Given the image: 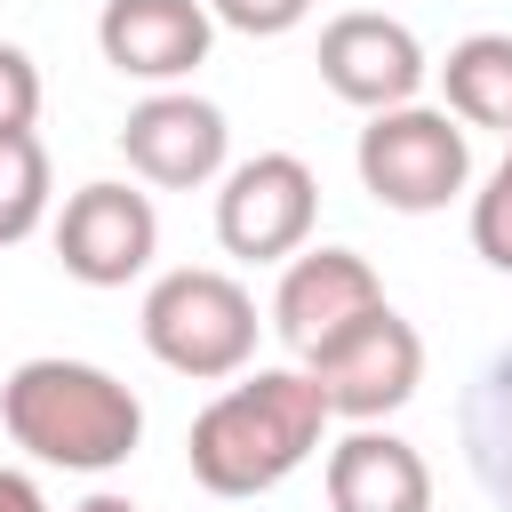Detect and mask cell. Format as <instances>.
Returning <instances> with one entry per match:
<instances>
[{
  "instance_id": "1",
  "label": "cell",
  "mask_w": 512,
  "mask_h": 512,
  "mask_svg": "<svg viewBox=\"0 0 512 512\" xmlns=\"http://www.w3.org/2000/svg\"><path fill=\"white\" fill-rule=\"evenodd\" d=\"M328 440V400L304 368H248L240 384H224L192 432H184V464L208 496H264L288 472H304Z\"/></svg>"
},
{
  "instance_id": "2",
  "label": "cell",
  "mask_w": 512,
  "mask_h": 512,
  "mask_svg": "<svg viewBox=\"0 0 512 512\" xmlns=\"http://www.w3.org/2000/svg\"><path fill=\"white\" fill-rule=\"evenodd\" d=\"M0 424L32 464H64V472H112L136 456L144 440V400L96 368V360H24L0 384Z\"/></svg>"
},
{
  "instance_id": "3",
  "label": "cell",
  "mask_w": 512,
  "mask_h": 512,
  "mask_svg": "<svg viewBox=\"0 0 512 512\" xmlns=\"http://www.w3.org/2000/svg\"><path fill=\"white\" fill-rule=\"evenodd\" d=\"M144 352L192 384H216V376H248L256 360V296L232 280V272H208V264H176L144 288Z\"/></svg>"
},
{
  "instance_id": "4",
  "label": "cell",
  "mask_w": 512,
  "mask_h": 512,
  "mask_svg": "<svg viewBox=\"0 0 512 512\" xmlns=\"http://www.w3.org/2000/svg\"><path fill=\"white\" fill-rule=\"evenodd\" d=\"M360 184L392 208V216H432L448 208L464 184H472V136L448 104H392V112H368L360 144Z\"/></svg>"
},
{
  "instance_id": "5",
  "label": "cell",
  "mask_w": 512,
  "mask_h": 512,
  "mask_svg": "<svg viewBox=\"0 0 512 512\" xmlns=\"http://www.w3.org/2000/svg\"><path fill=\"white\" fill-rule=\"evenodd\" d=\"M304 376L320 384L328 416H344V424H384V416L408 408L416 384H424V336H416L392 304H376V312L352 320L336 344H320V352L304 360Z\"/></svg>"
},
{
  "instance_id": "6",
  "label": "cell",
  "mask_w": 512,
  "mask_h": 512,
  "mask_svg": "<svg viewBox=\"0 0 512 512\" xmlns=\"http://www.w3.org/2000/svg\"><path fill=\"white\" fill-rule=\"evenodd\" d=\"M312 224H320V176L296 152H256L216 192V240L240 264H288V256H304Z\"/></svg>"
},
{
  "instance_id": "7",
  "label": "cell",
  "mask_w": 512,
  "mask_h": 512,
  "mask_svg": "<svg viewBox=\"0 0 512 512\" xmlns=\"http://www.w3.org/2000/svg\"><path fill=\"white\" fill-rule=\"evenodd\" d=\"M160 256V208L136 184H80L56 216V264L80 288H128Z\"/></svg>"
},
{
  "instance_id": "8",
  "label": "cell",
  "mask_w": 512,
  "mask_h": 512,
  "mask_svg": "<svg viewBox=\"0 0 512 512\" xmlns=\"http://www.w3.org/2000/svg\"><path fill=\"white\" fill-rule=\"evenodd\" d=\"M120 152H128V168H136L144 184H160V192H192V184L224 176L232 128H224V112H216L208 96H192V88H160V96H144V104L120 120Z\"/></svg>"
},
{
  "instance_id": "9",
  "label": "cell",
  "mask_w": 512,
  "mask_h": 512,
  "mask_svg": "<svg viewBox=\"0 0 512 512\" xmlns=\"http://www.w3.org/2000/svg\"><path fill=\"white\" fill-rule=\"evenodd\" d=\"M384 304L376 272L360 248H304L280 264V288H272V328L296 360H312L320 344H336L352 320H368Z\"/></svg>"
},
{
  "instance_id": "10",
  "label": "cell",
  "mask_w": 512,
  "mask_h": 512,
  "mask_svg": "<svg viewBox=\"0 0 512 512\" xmlns=\"http://www.w3.org/2000/svg\"><path fill=\"white\" fill-rule=\"evenodd\" d=\"M424 40L400 24V16H376V8H352L320 32V80L328 96L360 104V112H392V104H416L424 88Z\"/></svg>"
},
{
  "instance_id": "11",
  "label": "cell",
  "mask_w": 512,
  "mask_h": 512,
  "mask_svg": "<svg viewBox=\"0 0 512 512\" xmlns=\"http://www.w3.org/2000/svg\"><path fill=\"white\" fill-rule=\"evenodd\" d=\"M208 40H216L208 0H104V16H96L104 64L120 80H152V88H176L184 72H200Z\"/></svg>"
},
{
  "instance_id": "12",
  "label": "cell",
  "mask_w": 512,
  "mask_h": 512,
  "mask_svg": "<svg viewBox=\"0 0 512 512\" xmlns=\"http://www.w3.org/2000/svg\"><path fill=\"white\" fill-rule=\"evenodd\" d=\"M328 512H432V464L400 432L352 424L328 448Z\"/></svg>"
},
{
  "instance_id": "13",
  "label": "cell",
  "mask_w": 512,
  "mask_h": 512,
  "mask_svg": "<svg viewBox=\"0 0 512 512\" xmlns=\"http://www.w3.org/2000/svg\"><path fill=\"white\" fill-rule=\"evenodd\" d=\"M440 96L464 128H504L512 136V32H472L440 64Z\"/></svg>"
},
{
  "instance_id": "14",
  "label": "cell",
  "mask_w": 512,
  "mask_h": 512,
  "mask_svg": "<svg viewBox=\"0 0 512 512\" xmlns=\"http://www.w3.org/2000/svg\"><path fill=\"white\" fill-rule=\"evenodd\" d=\"M464 448H472L480 488L512 512V344L480 368V384H472V400H464Z\"/></svg>"
},
{
  "instance_id": "15",
  "label": "cell",
  "mask_w": 512,
  "mask_h": 512,
  "mask_svg": "<svg viewBox=\"0 0 512 512\" xmlns=\"http://www.w3.org/2000/svg\"><path fill=\"white\" fill-rule=\"evenodd\" d=\"M48 216V152L40 136H0V248L32 240Z\"/></svg>"
},
{
  "instance_id": "16",
  "label": "cell",
  "mask_w": 512,
  "mask_h": 512,
  "mask_svg": "<svg viewBox=\"0 0 512 512\" xmlns=\"http://www.w3.org/2000/svg\"><path fill=\"white\" fill-rule=\"evenodd\" d=\"M472 248H480V264L512 272V144H504L496 176L472 192Z\"/></svg>"
},
{
  "instance_id": "17",
  "label": "cell",
  "mask_w": 512,
  "mask_h": 512,
  "mask_svg": "<svg viewBox=\"0 0 512 512\" xmlns=\"http://www.w3.org/2000/svg\"><path fill=\"white\" fill-rule=\"evenodd\" d=\"M32 120H40V64L16 40H0V136H32Z\"/></svg>"
},
{
  "instance_id": "18",
  "label": "cell",
  "mask_w": 512,
  "mask_h": 512,
  "mask_svg": "<svg viewBox=\"0 0 512 512\" xmlns=\"http://www.w3.org/2000/svg\"><path fill=\"white\" fill-rule=\"evenodd\" d=\"M208 16L248 32V40H280V32H296L312 16V0H208Z\"/></svg>"
},
{
  "instance_id": "19",
  "label": "cell",
  "mask_w": 512,
  "mask_h": 512,
  "mask_svg": "<svg viewBox=\"0 0 512 512\" xmlns=\"http://www.w3.org/2000/svg\"><path fill=\"white\" fill-rule=\"evenodd\" d=\"M0 512H48L40 480H32V472H8V464H0Z\"/></svg>"
},
{
  "instance_id": "20",
  "label": "cell",
  "mask_w": 512,
  "mask_h": 512,
  "mask_svg": "<svg viewBox=\"0 0 512 512\" xmlns=\"http://www.w3.org/2000/svg\"><path fill=\"white\" fill-rule=\"evenodd\" d=\"M72 512H136V504H128V496H112V488H96V496H88V504H72Z\"/></svg>"
}]
</instances>
